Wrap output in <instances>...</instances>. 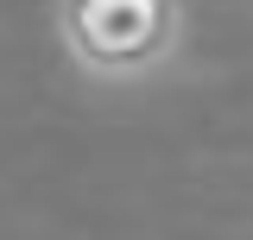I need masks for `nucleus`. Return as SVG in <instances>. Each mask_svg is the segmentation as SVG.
<instances>
[{
	"mask_svg": "<svg viewBox=\"0 0 253 240\" xmlns=\"http://www.w3.org/2000/svg\"><path fill=\"white\" fill-rule=\"evenodd\" d=\"M184 0H57V44L95 82H146L184 51Z\"/></svg>",
	"mask_w": 253,
	"mask_h": 240,
	"instance_id": "nucleus-1",
	"label": "nucleus"
}]
</instances>
